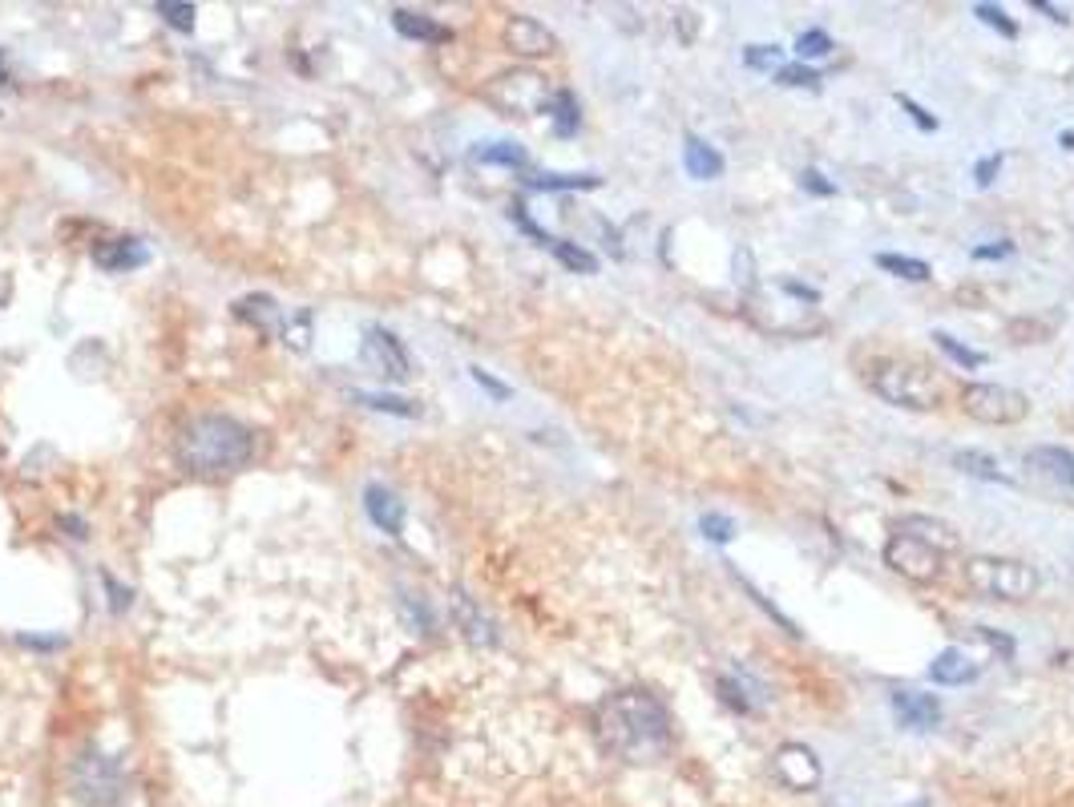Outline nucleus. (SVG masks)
Segmentation results:
<instances>
[{"label":"nucleus","instance_id":"obj_44","mask_svg":"<svg viewBox=\"0 0 1074 807\" xmlns=\"http://www.w3.org/2000/svg\"><path fill=\"white\" fill-rule=\"evenodd\" d=\"M1063 145H1066V150H1074V133H1063Z\"/></svg>","mask_w":1074,"mask_h":807},{"label":"nucleus","instance_id":"obj_16","mask_svg":"<svg viewBox=\"0 0 1074 807\" xmlns=\"http://www.w3.org/2000/svg\"><path fill=\"white\" fill-rule=\"evenodd\" d=\"M981 670V663H974L966 651H942L937 658H933L930 666V678L933 683H942V687H966V683H974Z\"/></svg>","mask_w":1074,"mask_h":807},{"label":"nucleus","instance_id":"obj_39","mask_svg":"<svg viewBox=\"0 0 1074 807\" xmlns=\"http://www.w3.org/2000/svg\"><path fill=\"white\" fill-rule=\"evenodd\" d=\"M897 101H901V106H905V113H909V118H913V121H918L921 130H930V133L937 130V118H933L930 109H921L918 101H909V97H897Z\"/></svg>","mask_w":1074,"mask_h":807},{"label":"nucleus","instance_id":"obj_2","mask_svg":"<svg viewBox=\"0 0 1074 807\" xmlns=\"http://www.w3.org/2000/svg\"><path fill=\"white\" fill-rule=\"evenodd\" d=\"M178 457L194 472H230L254 457V436L230 416H198L186 424Z\"/></svg>","mask_w":1074,"mask_h":807},{"label":"nucleus","instance_id":"obj_4","mask_svg":"<svg viewBox=\"0 0 1074 807\" xmlns=\"http://www.w3.org/2000/svg\"><path fill=\"white\" fill-rule=\"evenodd\" d=\"M966 586L994 602H1027L1039 593V569L1018 557L978 554L966 561Z\"/></svg>","mask_w":1074,"mask_h":807},{"label":"nucleus","instance_id":"obj_11","mask_svg":"<svg viewBox=\"0 0 1074 807\" xmlns=\"http://www.w3.org/2000/svg\"><path fill=\"white\" fill-rule=\"evenodd\" d=\"M506 45L513 53H521V57H545V53H554L557 41L542 21H533V17H509Z\"/></svg>","mask_w":1074,"mask_h":807},{"label":"nucleus","instance_id":"obj_41","mask_svg":"<svg viewBox=\"0 0 1074 807\" xmlns=\"http://www.w3.org/2000/svg\"><path fill=\"white\" fill-rule=\"evenodd\" d=\"M1006 254H1015V242H994V247H974L969 251V259H1006Z\"/></svg>","mask_w":1074,"mask_h":807},{"label":"nucleus","instance_id":"obj_42","mask_svg":"<svg viewBox=\"0 0 1074 807\" xmlns=\"http://www.w3.org/2000/svg\"><path fill=\"white\" fill-rule=\"evenodd\" d=\"M695 24H699L695 21V12H679V36H683V41L695 36Z\"/></svg>","mask_w":1074,"mask_h":807},{"label":"nucleus","instance_id":"obj_19","mask_svg":"<svg viewBox=\"0 0 1074 807\" xmlns=\"http://www.w3.org/2000/svg\"><path fill=\"white\" fill-rule=\"evenodd\" d=\"M683 166H687L691 178L712 182L724 174V154H719L715 145L703 142V138H687V142H683Z\"/></svg>","mask_w":1074,"mask_h":807},{"label":"nucleus","instance_id":"obj_8","mask_svg":"<svg viewBox=\"0 0 1074 807\" xmlns=\"http://www.w3.org/2000/svg\"><path fill=\"white\" fill-rule=\"evenodd\" d=\"M772 767L788 792H816L821 787V760L804 743H784L772 755Z\"/></svg>","mask_w":1074,"mask_h":807},{"label":"nucleus","instance_id":"obj_3","mask_svg":"<svg viewBox=\"0 0 1074 807\" xmlns=\"http://www.w3.org/2000/svg\"><path fill=\"white\" fill-rule=\"evenodd\" d=\"M872 388H877V396L897 404V408L933 412L937 404H945V380L942 375H933L925 363L885 360L881 368L872 372Z\"/></svg>","mask_w":1074,"mask_h":807},{"label":"nucleus","instance_id":"obj_28","mask_svg":"<svg viewBox=\"0 0 1074 807\" xmlns=\"http://www.w3.org/2000/svg\"><path fill=\"white\" fill-rule=\"evenodd\" d=\"M550 109H554V121H557V133H574L578 130V101H574V94H566V89H557L554 101H550Z\"/></svg>","mask_w":1074,"mask_h":807},{"label":"nucleus","instance_id":"obj_40","mask_svg":"<svg viewBox=\"0 0 1074 807\" xmlns=\"http://www.w3.org/2000/svg\"><path fill=\"white\" fill-rule=\"evenodd\" d=\"M473 380H477V384H481L485 392H489V396H497V400H509V388L501 384V380H493V375H489V372H481V368H473Z\"/></svg>","mask_w":1074,"mask_h":807},{"label":"nucleus","instance_id":"obj_18","mask_svg":"<svg viewBox=\"0 0 1074 807\" xmlns=\"http://www.w3.org/2000/svg\"><path fill=\"white\" fill-rule=\"evenodd\" d=\"M392 24H397L400 36H409V41H424V45H445V41H453V33H448L445 24H436L433 17H424V12L397 9V12H392Z\"/></svg>","mask_w":1074,"mask_h":807},{"label":"nucleus","instance_id":"obj_6","mask_svg":"<svg viewBox=\"0 0 1074 807\" xmlns=\"http://www.w3.org/2000/svg\"><path fill=\"white\" fill-rule=\"evenodd\" d=\"M962 408L981 424H1018V421H1027L1030 400L1022 396V392H1015V388H1002V384H969L966 392H962Z\"/></svg>","mask_w":1074,"mask_h":807},{"label":"nucleus","instance_id":"obj_27","mask_svg":"<svg viewBox=\"0 0 1074 807\" xmlns=\"http://www.w3.org/2000/svg\"><path fill=\"white\" fill-rule=\"evenodd\" d=\"M933 339H937V348H942L945 356L957 363V368H978V363H986V356H981V351L966 348V343H962V339H954L950 331H933Z\"/></svg>","mask_w":1074,"mask_h":807},{"label":"nucleus","instance_id":"obj_15","mask_svg":"<svg viewBox=\"0 0 1074 807\" xmlns=\"http://www.w3.org/2000/svg\"><path fill=\"white\" fill-rule=\"evenodd\" d=\"M897 533H909V537H918V542L933 545L937 554H954L957 545H962V537H957V533L937 517H901V521H897Z\"/></svg>","mask_w":1074,"mask_h":807},{"label":"nucleus","instance_id":"obj_26","mask_svg":"<svg viewBox=\"0 0 1074 807\" xmlns=\"http://www.w3.org/2000/svg\"><path fill=\"white\" fill-rule=\"evenodd\" d=\"M603 178H594V174H538V178H530L533 190H594Z\"/></svg>","mask_w":1074,"mask_h":807},{"label":"nucleus","instance_id":"obj_37","mask_svg":"<svg viewBox=\"0 0 1074 807\" xmlns=\"http://www.w3.org/2000/svg\"><path fill=\"white\" fill-rule=\"evenodd\" d=\"M101 581H106V590H109V610H113V614H121V610H130V598H133V593H130V590H121V586H118V581H113V578H109V574H101Z\"/></svg>","mask_w":1074,"mask_h":807},{"label":"nucleus","instance_id":"obj_22","mask_svg":"<svg viewBox=\"0 0 1074 807\" xmlns=\"http://www.w3.org/2000/svg\"><path fill=\"white\" fill-rule=\"evenodd\" d=\"M235 315L239 319H247V324H254L263 336H271L275 331V324H279V307L267 295H254V299H239L235 303Z\"/></svg>","mask_w":1074,"mask_h":807},{"label":"nucleus","instance_id":"obj_5","mask_svg":"<svg viewBox=\"0 0 1074 807\" xmlns=\"http://www.w3.org/2000/svg\"><path fill=\"white\" fill-rule=\"evenodd\" d=\"M489 101H493L497 109H506V113H513V118H530V113H542L550 101H554V94H550V85H545L542 73L533 69H513V73H501L493 85H489Z\"/></svg>","mask_w":1074,"mask_h":807},{"label":"nucleus","instance_id":"obj_36","mask_svg":"<svg viewBox=\"0 0 1074 807\" xmlns=\"http://www.w3.org/2000/svg\"><path fill=\"white\" fill-rule=\"evenodd\" d=\"M800 186H804L809 194H824V198H833V194H836V186L824 178L821 170H804V174H800Z\"/></svg>","mask_w":1074,"mask_h":807},{"label":"nucleus","instance_id":"obj_10","mask_svg":"<svg viewBox=\"0 0 1074 807\" xmlns=\"http://www.w3.org/2000/svg\"><path fill=\"white\" fill-rule=\"evenodd\" d=\"M893 719L909 731H930L942 723V702L921 690H893Z\"/></svg>","mask_w":1074,"mask_h":807},{"label":"nucleus","instance_id":"obj_24","mask_svg":"<svg viewBox=\"0 0 1074 807\" xmlns=\"http://www.w3.org/2000/svg\"><path fill=\"white\" fill-rule=\"evenodd\" d=\"M473 157L485 166H525V150L513 142H485L473 150Z\"/></svg>","mask_w":1074,"mask_h":807},{"label":"nucleus","instance_id":"obj_21","mask_svg":"<svg viewBox=\"0 0 1074 807\" xmlns=\"http://www.w3.org/2000/svg\"><path fill=\"white\" fill-rule=\"evenodd\" d=\"M954 465L966 477H978V481H994V484H1010V472L998 469V460L990 457V452H974V448H966V452H957Z\"/></svg>","mask_w":1074,"mask_h":807},{"label":"nucleus","instance_id":"obj_13","mask_svg":"<svg viewBox=\"0 0 1074 807\" xmlns=\"http://www.w3.org/2000/svg\"><path fill=\"white\" fill-rule=\"evenodd\" d=\"M77 787H82L94 804H109V799H118V787H121L118 767H113L109 760H101V755L82 760V767H77Z\"/></svg>","mask_w":1074,"mask_h":807},{"label":"nucleus","instance_id":"obj_31","mask_svg":"<svg viewBox=\"0 0 1074 807\" xmlns=\"http://www.w3.org/2000/svg\"><path fill=\"white\" fill-rule=\"evenodd\" d=\"M796 53L804 61H812V57H828L833 53V36L824 33V29H809V33H800L796 36Z\"/></svg>","mask_w":1074,"mask_h":807},{"label":"nucleus","instance_id":"obj_30","mask_svg":"<svg viewBox=\"0 0 1074 807\" xmlns=\"http://www.w3.org/2000/svg\"><path fill=\"white\" fill-rule=\"evenodd\" d=\"M351 400H360V404H368V408H376V412H392V416H416V408H412L409 400H400V396H376V392H351Z\"/></svg>","mask_w":1074,"mask_h":807},{"label":"nucleus","instance_id":"obj_34","mask_svg":"<svg viewBox=\"0 0 1074 807\" xmlns=\"http://www.w3.org/2000/svg\"><path fill=\"white\" fill-rule=\"evenodd\" d=\"M974 17H978L981 24H990V29H998L1002 36H1018V24L1006 17L998 4H974Z\"/></svg>","mask_w":1074,"mask_h":807},{"label":"nucleus","instance_id":"obj_32","mask_svg":"<svg viewBox=\"0 0 1074 807\" xmlns=\"http://www.w3.org/2000/svg\"><path fill=\"white\" fill-rule=\"evenodd\" d=\"M744 61H748L751 69H784L788 61H784V48H775V45H748V53H744Z\"/></svg>","mask_w":1074,"mask_h":807},{"label":"nucleus","instance_id":"obj_7","mask_svg":"<svg viewBox=\"0 0 1074 807\" xmlns=\"http://www.w3.org/2000/svg\"><path fill=\"white\" fill-rule=\"evenodd\" d=\"M885 561H889L901 578L921 581V586L937 581L945 569V554H937L933 545L918 542V537H909V533H893V537H889V545H885Z\"/></svg>","mask_w":1074,"mask_h":807},{"label":"nucleus","instance_id":"obj_23","mask_svg":"<svg viewBox=\"0 0 1074 807\" xmlns=\"http://www.w3.org/2000/svg\"><path fill=\"white\" fill-rule=\"evenodd\" d=\"M872 263L881 266V271H889V275H897V279H913V283H925V279L933 275L930 263H921V259H909V254H877Z\"/></svg>","mask_w":1074,"mask_h":807},{"label":"nucleus","instance_id":"obj_29","mask_svg":"<svg viewBox=\"0 0 1074 807\" xmlns=\"http://www.w3.org/2000/svg\"><path fill=\"white\" fill-rule=\"evenodd\" d=\"M775 85H788V89H821V73L809 69V65H784V69H775Z\"/></svg>","mask_w":1074,"mask_h":807},{"label":"nucleus","instance_id":"obj_12","mask_svg":"<svg viewBox=\"0 0 1074 807\" xmlns=\"http://www.w3.org/2000/svg\"><path fill=\"white\" fill-rule=\"evenodd\" d=\"M364 509H368V517H372L376 530H384L388 537H400V533H404V505H400V497L392 493V489H384V484H368V489H364Z\"/></svg>","mask_w":1074,"mask_h":807},{"label":"nucleus","instance_id":"obj_9","mask_svg":"<svg viewBox=\"0 0 1074 807\" xmlns=\"http://www.w3.org/2000/svg\"><path fill=\"white\" fill-rule=\"evenodd\" d=\"M364 363H372L376 372L388 375V380H404L409 375V351L384 327H368L364 331Z\"/></svg>","mask_w":1074,"mask_h":807},{"label":"nucleus","instance_id":"obj_35","mask_svg":"<svg viewBox=\"0 0 1074 807\" xmlns=\"http://www.w3.org/2000/svg\"><path fill=\"white\" fill-rule=\"evenodd\" d=\"M154 12H158V17H166L174 29H182V33H191V29H194V9H191V4H170V0H162Z\"/></svg>","mask_w":1074,"mask_h":807},{"label":"nucleus","instance_id":"obj_17","mask_svg":"<svg viewBox=\"0 0 1074 807\" xmlns=\"http://www.w3.org/2000/svg\"><path fill=\"white\" fill-rule=\"evenodd\" d=\"M453 618H457V626L465 630V639L477 642V646H493L497 642L493 622L477 610V602H473L469 593H453Z\"/></svg>","mask_w":1074,"mask_h":807},{"label":"nucleus","instance_id":"obj_20","mask_svg":"<svg viewBox=\"0 0 1074 807\" xmlns=\"http://www.w3.org/2000/svg\"><path fill=\"white\" fill-rule=\"evenodd\" d=\"M94 263L106 266V271H130V266L145 263V251L133 239H113V242H106V247H97Z\"/></svg>","mask_w":1074,"mask_h":807},{"label":"nucleus","instance_id":"obj_38","mask_svg":"<svg viewBox=\"0 0 1074 807\" xmlns=\"http://www.w3.org/2000/svg\"><path fill=\"white\" fill-rule=\"evenodd\" d=\"M998 170H1002V154H990V157H981L978 166H974V182H978V186H990V182H994V174H998Z\"/></svg>","mask_w":1074,"mask_h":807},{"label":"nucleus","instance_id":"obj_33","mask_svg":"<svg viewBox=\"0 0 1074 807\" xmlns=\"http://www.w3.org/2000/svg\"><path fill=\"white\" fill-rule=\"evenodd\" d=\"M699 530H703V537H707V542H715V545H727L731 537H736V525H731V517H719V513H703Z\"/></svg>","mask_w":1074,"mask_h":807},{"label":"nucleus","instance_id":"obj_1","mask_svg":"<svg viewBox=\"0 0 1074 807\" xmlns=\"http://www.w3.org/2000/svg\"><path fill=\"white\" fill-rule=\"evenodd\" d=\"M594 727L603 748L627 763H654L671 748V715L647 690H618L603 699Z\"/></svg>","mask_w":1074,"mask_h":807},{"label":"nucleus","instance_id":"obj_25","mask_svg":"<svg viewBox=\"0 0 1074 807\" xmlns=\"http://www.w3.org/2000/svg\"><path fill=\"white\" fill-rule=\"evenodd\" d=\"M550 251L557 254V263L562 266H569L574 275H594L598 271V259H594L590 251H582L578 242H562V239H554V247Z\"/></svg>","mask_w":1074,"mask_h":807},{"label":"nucleus","instance_id":"obj_43","mask_svg":"<svg viewBox=\"0 0 1074 807\" xmlns=\"http://www.w3.org/2000/svg\"><path fill=\"white\" fill-rule=\"evenodd\" d=\"M1034 12H1046V17H1054V21H1059V24L1071 21V17H1066L1063 9H1054V4H1046V0H1034Z\"/></svg>","mask_w":1074,"mask_h":807},{"label":"nucleus","instance_id":"obj_14","mask_svg":"<svg viewBox=\"0 0 1074 807\" xmlns=\"http://www.w3.org/2000/svg\"><path fill=\"white\" fill-rule=\"evenodd\" d=\"M1027 465L1039 472V477L1059 484V489H1074V452H1066V448H1051V445L1030 448Z\"/></svg>","mask_w":1074,"mask_h":807}]
</instances>
